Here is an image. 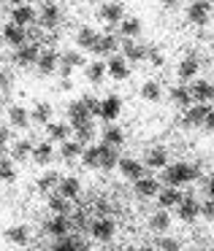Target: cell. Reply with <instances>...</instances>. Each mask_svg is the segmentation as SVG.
Segmentation results:
<instances>
[{
	"instance_id": "14",
	"label": "cell",
	"mask_w": 214,
	"mask_h": 251,
	"mask_svg": "<svg viewBox=\"0 0 214 251\" xmlns=\"http://www.w3.org/2000/svg\"><path fill=\"white\" fill-rule=\"evenodd\" d=\"M46 232L55 235V238H65V235L71 232V219H68L65 213H55V216L46 222Z\"/></svg>"
},
{
	"instance_id": "44",
	"label": "cell",
	"mask_w": 214,
	"mask_h": 251,
	"mask_svg": "<svg viewBox=\"0 0 214 251\" xmlns=\"http://www.w3.org/2000/svg\"><path fill=\"white\" fill-rule=\"evenodd\" d=\"M82 159H84L87 168H100V146H87L82 154Z\"/></svg>"
},
{
	"instance_id": "48",
	"label": "cell",
	"mask_w": 214,
	"mask_h": 251,
	"mask_svg": "<svg viewBox=\"0 0 214 251\" xmlns=\"http://www.w3.org/2000/svg\"><path fill=\"white\" fill-rule=\"evenodd\" d=\"M25 30H28V41H30V44H41V38H44V27H41L38 22H35V25H28Z\"/></svg>"
},
{
	"instance_id": "7",
	"label": "cell",
	"mask_w": 214,
	"mask_h": 251,
	"mask_svg": "<svg viewBox=\"0 0 214 251\" xmlns=\"http://www.w3.org/2000/svg\"><path fill=\"white\" fill-rule=\"evenodd\" d=\"M3 41H6L8 46H14V49H19L22 44H28V30L17 22H8L6 27H3Z\"/></svg>"
},
{
	"instance_id": "19",
	"label": "cell",
	"mask_w": 214,
	"mask_h": 251,
	"mask_svg": "<svg viewBox=\"0 0 214 251\" xmlns=\"http://www.w3.org/2000/svg\"><path fill=\"white\" fill-rule=\"evenodd\" d=\"M57 68H60V54L57 51H41V57H38V71H41V76H49V73H55Z\"/></svg>"
},
{
	"instance_id": "58",
	"label": "cell",
	"mask_w": 214,
	"mask_h": 251,
	"mask_svg": "<svg viewBox=\"0 0 214 251\" xmlns=\"http://www.w3.org/2000/svg\"><path fill=\"white\" fill-rule=\"evenodd\" d=\"M6 84H8V78H6V73L0 71V89H6Z\"/></svg>"
},
{
	"instance_id": "46",
	"label": "cell",
	"mask_w": 214,
	"mask_h": 251,
	"mask_svg": "<svg viewBox=\"0 0 214 251\" xmlns=\"http://www.w3.org/2000/svg\"><path fill=\"white\" fill-rule=\"evenodd\" d=\"M71 227L73 229H87V211H84V208H79V211H73L71 213Z\"/></svg>"
},
{
	"instance_id": "38",
	"label": "cell",
	"mask_w": 214,
	"mask_h": 251,
	"mask_svg": "<svg viewBox=\"0 0 214 251\" xmlns=\"http://www.w3.org/2000/svg\"><path fill=\"white\" fill-rule=\"evenodd\" d=\"M82 154H84V143H79V141H65L60 146L62 159H76V157H82Z\"/></svg>"
},
{
	"instance_id": "59",
	"label": "cell",
	"mask_w": 214,
	"mask_h": 251,
	"mask_svg": "<svg viewBox=\"0 0 214 251\" xmlns=\"http://www.w3.org/2000/svg\"><path fill=\"white\" fill-rule=\"evenodd\" d=\"M138 251H160V249H152V246H141Z\"/></svg>"
},
{
	"instance_id": "21",
	"label": "cell",
	"mask_w": 214,
	"mask_h": 251,
	"mask_svg": "<svg viewBox=\"0 0 214 251\" xmlns=\"http://www.w3.org/2000/svg\"><path fill=\"white\" fill-rule=\"evenodd\" d=\"M182 192L176 189V186H165V189H160V195H157V202H160V208H165V211H168V208H176L182 202Z\"/></svg>"
},
{
	"instance_id": "56",
	"label": "cell",
	"mask_w": 214,
	"mask_h": 251,
	"mask_svg": "<svg viewBox=\"0 0 214 251\" xmlns=\"http://www.w3.org/2000/svg\"><path fill=\"white\" fill-rule=\"evenodd\" d=\"M206 195H209V197H214V178H209V184H206Z\"/></svg>"
},
{
	"instance_id": "42",
	"label": "cell",
	"mask_w": 214,
	"mask_h": 251,
	"mask_svg": "<svg viewBox=\"0 0 214 251\" xmlns=\"http://www.w3.org/2000/svg\"><path fill=\"white\" fill-rule=\"evenodd\" d=\"M141 98L149 100V103H157L160 98H163V92H160V84L157 81H147L141 87Z\"/></svg>"
},
{
	"instance_id": "20",
	"label": "cell",
	"mask_w": 214,
	"mask_h": 251,
	"mask_svg": "<svg viewBox=\"0 0 214 251\" xmlns=\"http://www.w3.org/2000/svg\"><path fill=\"white\" fill-rule=\"evenodd\" d=\"M68 116H71V127H73V125H79V122L92 119V114H90L87 103H84L82 98H79V100H73V103L68 105Z\"/></svg>"
},
{
	"instance_id": "55",
	"label": "cell",
	"mask_w": 214,
	"mask_h": 251,
	"mask_svg": "<svg viewBox=\"0 0 214 251\" xmlns=\"http://www.w3.org/2000/svg\"><path fill=\"white\" fill-rule=\"evenodd\" d=\"M8 141H11V132H8V127H0V149L6 146Z\"/></svg>"
},
{
	"instance_id": "15",
	"label": "cell",
	"mask_w": 214,
	"mask_h": 251,
	"mask_svg": "<svg viewBox=\"0 0 214 251\" xmlns=\"http://www.w3.org/2000/svg\"><path fill=\"white\" fill-rule=\"evenodd\" d=\"M122 57H125L127 62H141V60H147V46L136 44V38H125V44H122Z\"/></svg>"
},
{
	"instance_id": "1",
	"label": "cell",
	"mask_w": 214,
	"mask_h": 251,
	"mask_svg": "<svg viewBox=\"0 0 214 251\" xmlns=\"http://www.w3.org/2000/svg\"><path fill=\"white\" fill-rule=\"evenodd\" d=\"M201 176V168L190 162H176V165H165L160 178H163L165 186H182V184H190Z\"/></svg>"
},
{
	"instance_id": "10",
	"label": "cell",
	"mask_w": 214,
	"mask_h": 251,
	"mask_svg": "<svg viewBox=\"0 0 214 251\" xmlns=\"http://www.w3.org/2000/svg\"><path fill=\"white\" fill-rule=\"evenodd\" d=\"M120 111H122V100L117 98V95H109V98L100 100V111H98V116H100L103 122H114L117 116H120Z\"/></svg>"
},
{
	"instance_id": "22",
	"label": "cell",
	"mask_w": 214,
	"mask_h": 251,
	"mask_svg": "<svg viewBox=\"0 0 214 251\" xmlns=\"http://www.w3.org/2000/svg\"><path fill=\"white\" fill-rule=\"evenodd\" d=\"M114 49H117V38H114V35H109V33H103V35H98V41H95V46L90 51L98 54V57H106V54H111Z\"/></svg>"
},
{
	"instance_id": "11",
	"label": "cell",
	"mask_w": 214,
	"mask_h": 251,
	"mask_svg": "<svg viewBox=\"0 0 214 251\" xmlns=\"http://www.w3.org/2000/svg\"><path fill=\"white\" fill-rule=\"evenodd\" d=\"M144 165L152 170H163L165 165H168V151H165L163 146H152L147 149V154H144Z\"/></svg>"
},
{
	"instance_id": "34",
	"label": "cell",
	"mask_w": 214,
	"mask_h": 251,
	"mask_svg": "<svg viewBox=\"0 0 214 251\" xmlns=\"http://www.w3.org/2000/svg\"><path fill=\"white\" fill-rule=\"evenodd\" d=\"M6 240H8V243H14V246H25V243L30 240V229L22 227V224H17V227H8V229H6Z\"/></svg>"
},
{
	"instance_id": "26",
	"label": "cell",
	"mask_w": 214,
	"mask_h": 251,
	"mask_svg": "<svg viewBox=\"0 0 214 251\" xmlns=\"http://www.w3.org/2000/svg\"><path fill=\"white\" fill-rule=\"evenodd\" d=\"M8 122H11V127L25 130V127L30 125V111L22 108V105H11V108H8Z\"/></svg>"
},
{
	"instance_id": "57",
	"label": "cell",
	"mask_w": 214,
	"mask_h": 251,
	"mask_svg": "<svg viewBox=\"0 0 214 251\" xmlns=\"http://www.w3.org/2000/svg\"><path fill=\"white\" fill-rule=\"evenodd\" d=\"M165 8H174V6H179V0H160Z\"/></svg>"
},
{
	"instance_id": "49",
	"label": "cell",
	"mask_w": 214,
	"mask_h": 251,
	"mask_svg": "<svg viewBox=\"0 0 214 251\" xmlns=\"http://www.w3.org/2000/svg\"><path fill=\"white\" fill-rule=\"evenodd\" d=\"M157 249H160V251H179V249H182V243H179L176 238H160Z\"/></svg>"
},
{
	"instance_id": "61",
	"label": "cell",
	"mask_w": 214,
	"mask_h": 251,
	"mask_svg": "<svg viewBox=\"0 0 214 251\" xmlns=\"http://www.w3.org/2000/svg\"><path fill=\"white\" fill-rule=\"evenodd\" d=\"M3 44H6V41H3V30H0V46H3Z\"/></svg>"
},
{
	"instance_id": "62",
	"label": "cell",
	"mask_w": 214,
	"mask_h": 251,
	"mask_svg": "<svg viewBox=\"0 0 214 251\" xmlns=\"http://www.w3.org/2000/svg\"><path fill=\"white\" fill-rule=\"evenodd\" d=\"M87 3H106V0H87Z\"/></svg>"
},
{
	"instance_id": "9",
	"label": "cell",
	"mask_w": 214,
	"mask_h": 251,
	"mask_svg": "<svg viewBox=\"0 0 214 251\" xmlns=\"http://www.w3.org/2000/svg\"><path fill=\"white\" fill-rule=\"evenodd\" d=\"M60 22H62L60 8H57L55 3H44V8H41V17H38V25H41V27H44V30H55Z\"/></svg>"
},
{
	"instance_id": "2",
	"label": "cell",
	"mask_w": 214,
	"mask_h": 251,
	"mask_svg": "<svg viewBox=\"0 0 214 251\" xmlns=\"http://www.w3.org/2000/svg\"><path fill=\"white\" fill-rule=\"evenodd\" d=\"M187 19H190L192 25H206L209 19H212V3L209 0H192L190 8H187Z\"/></svg>"
},
{
	"instance_id": "25",
	"label": "cell",
	"mask_w": 214,
	"mask_h": 251,
	"mask_svg": "<svg viewBox=\"0 0 214 251\" xmlns=\"http://www.w3.org/2000/svg\"><path fill=\"white\" fill-rule=\"evenodd\" d=\"M192 100H195V98H192V89L190 87H182V84H179V87L171 89V103H176L179 108H190Z\"/></svg>"
},
{
	"instance_id": "53",
	"label": "cell",
	"mask_w": 214,
	"mask_h": 251,
	"mask_svg": "<svg viewBox=\"0 0 214 251\" xmlns=\"http://www.w3.org/2000/svg\"><path fill=\"white\" fill-rule=\"evenodd\" d=\"M147 60H152V62H154V65H157V68L163 65V54H160L157 49H147Z\"/></svg>"
},
{
	"instance_id": "8",
	"label": "cell",
	"mask_w": 214,
	"mask_h": 251,
	"mask_svg": "<svg viewBox=\"0 0 214 251\" xmlns=\"http://www.w3.org/2000/svg\"><path fill=\"white\" fill-rule=\"evenodd\" d=\"M209 111H212L209 103H195V105H190V108H184V127H201Z\"/></svg>"
},
{
	"instance_id": "4",
	"label": "cell",
	"mask_w": 214,
	"mask_h": 251,
	"mask_svg": "<svg viewBox=\"0 0 214 251\" xmlns=\"http://www.w3.org/2000/svg\"><path fill=\"white\" fill-rule=\"evenodd\" d=\"M114 222H111L109 216H98L92 224H90V232H92L95 240H100V243H106V240L114 238Z\"/></svg>"
},
{
	"instance_id": "27",
	"label": "cell",
	"mask_w": 214,
	"mask_h": 251,
	"mask_svg": "<svg viewBox=\"0 0 214 251\" xmlns=\"http://www.w3.org/2000/svg\"><path fill=\"white\" fill-rule=\"evenodd\" d=\"M192 98L198 100V103H212L214 100V87L209 81H192Z\"/></svg>"
},
{
	"instance_id": "54",
	"label": "cell",
	"mask_w": 214,
	"mask_h": 251,
	"mask_svg": "<svg viewBox=\"0 0 214 251\" xmlns=\"http://www.w3.org/2000/svg\"><path fill=\"white\" fill-rule=\"evenodd\" d=\"M201 127H203L206 132H214V108L206 114V119H203V125H201Z\"/></svg>"
},
{
	"instance_id": "51",
	"label": "cell",
	"mask_w": 214,
	"mask_h": 251,
	"mask_svg": "<svg viewBox=\"0 0 214 251\" xmlns=\"http://www.w3.org/2000/svg\"><path fill=\"white\" fill-rule=\"evenodd\" d=\"M84 103H87V108H90V114L92 116H98V111H100V100L98 98H92V95H84Z\"/></svg>"
},
{
	"instance_id": "47",
	"label": "cell",
	"mask_w": 214,
	"mask_h": 251,
	"mask_svg": "<svg viewBox=\"0 0 214 251\" xmlns=\"http://www.w3.org/2000/svg\"><path fill=\"white\" fill-rule=\"evenodd\" d=\"M52 251H76V246H73V235L57 238V240H55V246H52Z\"/></svg>"
},
{
	"instance_id": "45",
	"label": "cell",
	"mask_w": 214,
	"mask_h": 251,
	"mask_svg": "<svg viewBox=\"0 0 214 251\" xmlns=\"http://www.w3.org/2000/svg\"><path fill=\"white\" fill-rule=\"evenodd\" d=\"M60 62H62V65H71V68L87 65V62H84V57L79 54V51H62V54H60Z\"/></svg>"
},
{
	"instance_id": "23",
	"label": "cell",
	"mask_w": 214,
	"mask_h": 251,
	"mask_svg": "<svg viewBox=\"0 0 214 251\" xmlns=\"http://www.w3.org/2000/svg\"><path fill=\"white\" fill-rule=\"evenodd\" d=\"M60 181H62V176L57 173V170H46V173L38 178V189L44 192V195H52V192H57Z\"/></svg>"
},
{
	"instance_id": "40",
	"label": "cell",
	"mask_w": 214,
	"mask_h": 251,
	"mask_svg": "<svg viewBox=\"0 0 214 251\" xmlns=\"http://www.w3.org/2000/svg\"><path fill=\"white\" fill-rule=\"evenodd\" d=\"M120 33H122V38H138V33H141V22H138V19H122Z\"/></svg>"
},
{
	"instance_id": "32",
	"label": "cell",
	"mask_w": 214,
	"mask_h": 251,
	"mask_svg": "<svg viewBox=\"0 0 214 251\" xmlns=\"http://www.w3.org/2000/svg\"><path fill=\"white\" fill-rule=\"evenodd\" d=\"M49 211L52 213H65V216H71V200H68V197H62L60 192H52V195H49Z\"/></svg>"
},
{
	"instance_id": "16",
	"label": "cell",
	"mask_w": 214,
	"mask_h": 251,
	"mask_svg": "<svg viewBox=\"0 0 214 251\" xmlns=\"http://www.w3.org/2000/svg\"><path fill=\"white\" fill-rule=\"evenodd\" d=\"M198 68H201V62H198L195 54L184 57V60L179 62V68H176V76H179V81H192V78L198 76Z\"/></svg>"
},
{
	"instance_id": "60",
	"label": "cell",
	"mask_w": 214,
	"mask_h": 251,
	"mask_svg": "<svg viewBox=\"0 0 214 251\" xmlns=\"http://www.w3.org/2000/svg\"><path fill=\"white\" fill-rule=\"evenodd\" d=\"M8 3H14V6H22L25 0H8Z\"/></svg>"
},
{
	"instance_id": "37",
	"label": "cell",
	"mask_w": 214,
	"mask_h": 251,
	"mask_svg": "<svg viewBox=\"0 0 214 251\" xmlns=\"http://www.w3.org/2000/svg\"><path fill=\"white\" fill-rule=\"evenodd\" d=\"M30 157H33L38 165H46V162H52V157H55V149H52V143H38V146H33V154H30Z\"/></svg>"
},
{
	"instance_id": "24",
	"label": "cell",
	"mask_w": 214,
	"mask_h": 251,
	"mask_svg": "<svg viewBox=\"0 0 214 251\" xmlns=\"http://www.w3.org/2000/svg\"><path fill=\"white\" fill-rule=\"evenodd\" d=\"M46 130H49V138L52 141H57V143H65L68 138H71V125H65V122H49L46 125Z\"/></svg>"
},
{
	"instance_id": "41",
	"label": "cell",
	"mask_w": 214,
	"mask_h": 251,
	"mask_svg": "<svg viewBox=\"0 0 214 251\" xmlns=\"http://www.w3.org/2000/svg\"><path fill=\"white\" fill-rule=\"evenodd\" d=\"M73 130H76V138H79V143H87L90 138L95 135L92 119H87V122H79V125H73Z\"/></svg>"
},
{
	"instance_id": "35",
	"label": "cell",
	"mask_w": 214,
	"mask_h": 251,
	"mask_svg": "<svg viewBox=\"0 0 214 251\" xmlns=\"http://www.w3.org/2000/svg\"><path fill=\"white\" fill-rule=\"evenodd\" d=\"M30 122H35V125H49L52 122V105L49 103H38L33 111H30Z\"/></svg>"
},
{
	"instance_id": "28",
	"label": "cell",
	"mask_w": 214,
	"mask_h": 251,
	"mask_svg": "<svg viewBox=\"0 0 214 251\" xmlns=\"http://www.w3.org/2000/svg\"><path fill=\"white\" fill-rule=\"evenodd\" d=\"M106 62H100V60H95V62H87L84 65V76H87V81H92V84H100L106 78Z\"/></svg>"
},
{
	"instance_id": "31",
	"label": "cell",
	"mask_w": 214,
	"mask_h": 251,
	"mask_svg": "<svg viewBox=\"0 0 214 251\" xmlns=\"http://www.w3.org/2000/svg\"><path fill=\"white\" fill-rule=\"evenodd\" d=\"M57 192H60L62 197H68V200H76L79 195H82V184H79L76 178H62L60 181V186H57Z\"/></svg>"
},
{
	"instance_id": "13",
	"label": "cell",
	"mask_w": 214,
	"mask_h": 251,
	"mask_svg": "<svg viewBox=\"0 0 214 251\" xmlns=\"http://www.w3.org/2000/svg\"><path fill=\"white\" fill-rule=\"evenodd\" d=\"M11 22L22 25V27H28V25H35V22H38V11H35L33 6H28V3H22V6H14Z\"/></svg>"
},
{
	"instance_id": "3",
	"label": "cell",
	"mask_w": 214,
	"mask_h": 251,
	"mask_svg": "<svg viewBox=\"0 0 214 251\" xmlns=\"http://www.w3.org/2000/svg\"><path fill=\"white\" fill-rule=\"evenodd\" d=\"M38 57H41V44H22L17 49V54H14V62L17 65H22V68H28V65H38Z\"/></svg>"
},
{
	"instance_id": "43",
	"label": "cell",
	"mask_w": 214,
	"mask_h": 251,
	"mask_svg": "<svg viewBox=\"0 0 214 251\" xmlns=\"http://www.w3.org/2000/svg\"><path fill=\"white\" fill-rule=\"evenodd\" d=\"M0 181H6V184H14V181H17L14 159H0Z\"/></svg>"
},
{
	"instance_id": "52",
	"label": "cell",
	"mask_w": 214,
	"mask_h": 251,
	"mask_svg": "<svg viewBox=\"0 0 214 251\" xmlns=\"http://www.w3.org/2000/svg\"><path fill=\"white\" fill-rule=\"evenodd\" d=\"M201 216L203 219H214V197H209L206 202H201Z\"/></svg>"
},
{
	"instance_id": "5",
	"label": "cell",
	"mask_w": 214,
	"mask_h": 251,
	"mask_svg": "<svg viewBox=\"0 0 214 251\" xmlns=\"http://www.w3.org/2000/svg\"><path fill=\"white\" fill-rule=\"evenodd\" d=\"M117 168H120V173L125 176V178H130V181H138V178L147 176V165H141L138 159H130V157H120Z\"/></svg>"
},
{
	"instance_id": "36",
	"label": "cell",
	"mask_w": 214,
	"mask_h": 251,
	"mask_svg": "<svg viewBox=\"0 0 214 251\" xmlns=\"http://www.w3.org/2000/svg\"><path fill=\"white\" fill-rule=\"evenodd\" d=\"M95 41H98V33H95L92 27H82L76 33V46H79V49H87L90 51L95 46Z\"/></svg>"
},
{
	"instance_id": "17",
	"label": "cell",
	"mask_w": 214,
	"mask_h": 251,
	"mask_svg": "<svg viewBox=\"0 0 214 251\" xmlns=\"http://www.w3.org/2000/svg\"><path fill=\"white\" fill-rule=\"evenodd\" d=\"M106 71H109V76L117 78V81H125V78L130 76V65H127L125 57H111V60L106 62Z\"/></svg>"
},
{
	"instance_id": "30",
	"label": "cell",
	"mask_w": 214,
	"mask_h": 251,
	"mask_svg": "<svg viewBox=\"0 0 214 251\" xmlns=\"http://www.w3.org/2000/svg\"><path fill=\"white\" fill-rule=\"evenodd\" d=\"M168 227H171V216H168V211H157V213H152L149 216V229H154V232H168Z\"/></svg>"
},
{
	"instance_id": "39",
	"label": "cell",
	"mask_w": 214,
	"mask_h": 251,
	"mask_svg": "<svg viewBox=\"0 0 214 251\" xmlns=\"http://www.w3.org/2000/svg\"><path fill=\"white\" fill-rule=\"evenodd\" d=\"M30 154H33V143L30 141H17L11 146V159L14 162H22V159H28Z\"/></svg>"
},
{
	"instance_id": "33",
	"label": "cell",
	"mask_w": 214,
	"mask_h": 251,
	"mask_svg": "<svg viewBox=\"0 0 214 251\" xmlns=\"http://www.w3.org/2000/svg\"><path fill=\"white\" fill-rule=\"evenodd\" d=\"M103 143H109V146L120 149L122 143H125V132H122V127H117V125H106V130H103Z\"/></svg>"
},
{
	"instance_id": "50",
	"label": "cell",
	"mask_w": 214,
	"mask_h": 251,
	"mask_svg": "<svg viewBox=\"0 0 214 251\" xmlns=\"http://www.w3.org/2000/svg\"><path fill=\"white\" fill-rule=\"evenodd\" d=\"M95 211H98V216H109V213H111V202L106 200V197H98V200H95Z\"/></svg>"
},
{
	"instance_id": "6",
	"label": "cell",
	"mask_w": 214,
	"mask_h": 251,
	"mask_svg": "<svg viewBox=\"0 0 214 251\" xmlns=\"http://www.w3.org/2000/svg\"><path fill=\"white\" fill-rule=\"evenodd\" d=\"M176 216H179L182 222H195V219L201 216V202H195L192 195H184L182 202L176 205Z\"/></svg>"
},
{
	"instance_id": "29",
	"label": "cell",
	"mask_w": 214,
	"mask_h": 251,
	"mask_svg": "<svg viewBox=\"0 0 214 251\" xmlns=\"http://www.w3.org/2000/svg\"><path fill=\"white\" fill-rule=\"evenodd\" d=\"M117 162H120V154H117V149L109 146V143H100V170L117 168Z\"/></svg>"
},
{
	"instance_id": "63",
	"label": "cell",
	"mask_w": 214,
	"mask_h": 251,
	"mask_svg": "<svg viewBox=\"0 0 214 251\" xmlns=\"http://www.w3.org/2000/svg\"><path fill=\"white\" fill-rule=\"evenodd\" d=\"M209 3H212V0H209Z\"/></svg>"
},
{
	"instance_id": "12",
	"label": "cell",
	"mask_w": 214,
	"mask_h": 251,
	"mask_svg": "<svg viewBox=\"0 0 214 251\" xmlns=\"http://www.w3.org/2000/svg\"><path fill=\"white\" fill-rule=\"evenodd\" d=\"M133 189H136V195L141 197V200H149V197H157L160 195V181L152 178V176H144V178L136 181Z\"/></svg>"
},
{
	"instance_id": "18",
	"label": "cell",
	"mask_w": 214,
	"mask_h": 251,
	"mask_svg": "<svg viewBox=\"0 0 214 251\" xmlns=\"http://www.w3.org/2000/svg\"><path fill=\"white\" fill-rule=\"evenodd\" d=\"M100 19H103L106 25H120L122 19H125V8L120 6V3H109L106 0L103 3V8H100V14H98Z\"/></svg>"
}]
</instances>
